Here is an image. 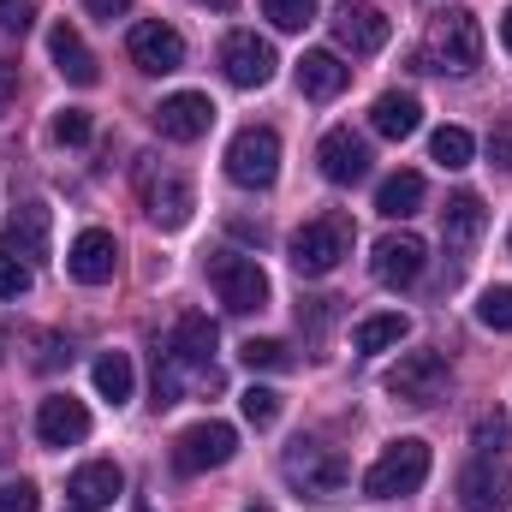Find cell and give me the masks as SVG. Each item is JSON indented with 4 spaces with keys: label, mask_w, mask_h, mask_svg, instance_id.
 <instances>
[{
    "label": "cell",
    "mask_w": 512,
    "mask_h": 512,
    "mask_svg": "<svg viewBox=\"0 0 512 512\" xmlns=\"http://www.w3.org/2000/svg\"><path fill=\"white\" fill-rule=\"evenodd\" d=\"M42 507V495H36V483H0V512H36Z\"/></svg>",
    "instance_id": "cell-37"
},
{
    "label": "cell",
    "mask_w": 512,
    "mask_h": 512,
    "mask_svg": "<svg viewBox=\"0 0 512 512\" xmlns=\"http://www.w3.org/2000/svg\"><path fill=\"white\" fill-rule=\"evenodd\" d=\"M352 221L346 215H316V221H304L298 233H292V268L304 274V280H322V274H334L346 256H352Z\"/></svg>",
    "instance_id": "cell-3"
},
{
    "label": "cell",
    "mask_w": 512,
    "mask_h": 512,
    "mask_svg": "<svg viewBox=\"0 0 512 512\" xmlns=\"http://www.w3.org/2000/svg\"><path fill=\"white\" fill-rule=\"evenodd\" d=\"M239 364L245 370H292V346L286 340H245L239 346Z\"/></svg>",
    "instance_id": "cell-31"
},
{
    "label": "cell",
    "mask_w": 512,
    "mask_h": 512,
    "mask_svg": "<svg viewBox=\"0 0 512 512\" xmlns=\"http://www.w3.org/2000/svg\"><path fill=\"white\" fill-rule=\"evenodd\" d=\"M239 453V435H233V423H191L179 441H173V471L179 477H203V471H215V465H227Z\"/></svg>",
    "instance_id": "cell-8"
},
{
    "label": "cell",
    "mask_w": 512,
    "mask_h": 512,
    "mask_svg": "<svg viewBox=\"0 0 512 512\" xmlns=\"http://www.w3.org/2000/svg\"><path fill=\"white\" fill-rule=\"evenodd\" d=\"M274 42H262L256 30H233L227 42H221V72H227V84H239V90H262L268 78H274Z\"/></svg>",
    "instance_id": "cell-12"
},
{
    "label": "cell",
    "mask_w": 512,
    "mask_h": 512,
    "mask_svg": "<svg viewBox=\"0 0 512 512\" xmlns=\"http://www.w3.org/2000/svg\"><path fill=\"white\" fill-rule=\"evenodd\" d=\"M346 84H352V66H346L340 54H328V48H310V54L298 60V90H304L310 102H334Z\"/></svg>",
    "instance_id": "cell-23"
},
{
    "label": "cell",
    "mask_w": 512,
    "mask_h": 512,
    "mask_svg": "<svg viewBox=\"0 0 512 512\" xmlns=\"http://www.w3.org/2000/svg\"><path fill=\"white\" fill-rule=\"evenodd\" d=\"M227 179L245 191H268L280 179V131L274 126H245L227 143Z\"/></svg>",
    "instance_id": "cell-7"
},
{
    "label": "cell",
    "mask_w": 512,
    "mask_h": 512,
    "mask_svg": "<svg viewBox=\"0 0 512 512\" xmlns=\"http://www.w3.org/2000/svg\"><path fill=\"white\" fill-rule=\"evenodd\" d=\"M334 36H340V48L346 54H382L387 36H393V24H387L382 6H370V0H340L334 6Z\"/></svg>",
    "instance_id": "cell-13"
},
{
    "label": "cell",
    "mask_w": 512,
    "mask_h": 512,
    "mask_svg": "<svg viewBox=\"0 0 512 512\" xmlns=\"http://www.w3.org/2000/svg\"><path fill=\"white\" fill-rule=\"evenodd\" d=\"M423 173H393V179H382V191H376V215H387V221H405V215H417L423 209Z\"/></svg>",
    "instance_id": "cell-25"
},
{
    "label": "cell",
    "mask_w": 512,
    "mask_h": 512,
    "mask_svg": "<svg viewBox=\"0 0 512 512\" xmlns=\"http://www.w3.org/2000/svg\"><path fill=\"white\" fill-rule=\"evenodd\" d=\"M423 262H429V251H423L417 233H387V239H376V251H370V274L399 292V286H417Z\"/></svg>",
    "instance_id": "cell-15"
},
{
    "label": "cell",
    "mask_w": 512,
    "mask_h": 512,
    "mask_svg": "<svg viewBox=\"0 0 512 512\" xmlns=\"http://www.w3.org/2000/svg\"><path fill=\"white\" fill-rule=\"evenodd\" d=\"M48 54H54V66H60V78H66V84H78V90H90V84L102 78L96 54L84 48V36H78L72 24H54V30H48Z\"/></svg>",
    "instance_id": "cell-22"
},
{
    "label": "cell",
    "mask_w": 512,
    "mask_h": 512,
    "mask_svg": "<svg viewBox=\"0 0 512 512\" xmlns=\"http://www.w3.org/2000/svg\"><path fill=\"white\" fill-rule=\"evenodd\" d=\"M423 477H429V441L405 435V441H393L382 459L364 471V495H376V501H399V495H417Z\"/></svg>",
    "instance_id": "cell-5"
},
{
    "label": "cell",
    "mask_w": 512,
    "mask_h": 512,
    "mask_svg": "<svg viewBox=\"0 0 512 512\" xmlns=\"http://www.w3.org/2000/svg\"><path fill=\"white\" fill-rule=\"evenodd\" d=\"M209 286H215V298L233 310V316H251L268 304V274H262V262L245 251H215L209 256Z\"/></svg>",
    "instance_id": "cell-6"
},
{
    "label": "cell",
    "mask_w": 512,
    "mask_h": 512,
    "mask_svg": "<svg viewBox=\"0 0 512 512\" xmlns=\"http://www.w3.org/2000/svg\"><path fill=\"white\" fill-rule=\"evenodd\" d=\"M30 24H36V0H0V30L24 36Z\"/></svg>",
    "instance_id": "cell-38"
},
{
    "label": "cell",
    "mask_w": 512,
    "mask_h": 512,
    "mask_svg": "<svg viewBox=\"0 0 512 512\" xmlns=\"http://www.w3.org/2000/svg\"><path fill=\"white\" fill-rule=\"evenodd\" d=\"M203 6H215V12H233V6H239V0H203Z\"/></svg>",
    "instance_id": "cell-43"
},
{
    "label": "cell",
    "mask_w": 512,
    "mask_h": 512,
    "mask_svg": "<svg viewBox=\"0 0 512 512\" xmlns=\"http://www.w3.org/2000/svg\"><path fill=\"white\" fill-rule=\"evenodd\" d=\"M483 227H489V209H483V197L477 191H459V197H447V209H441V245L453 256H465L477 239H483Z\"/></svg>",
    "instance_id": "cell-20"
},
{
    "label": "cell",
    "mask_w": 512,
    "mask_h": 512,
    "mask_svg": "<svg viewBox=\"0 0 512 512\" xmlns=\"http://www.w3.org/2000/svg\"><path fill=\"white\" fill-rule=\"evenodd\" d=\"M12 96H18V72H12V66L0 60V114L12 108Z\"/></svg>",
    "instance_id": "cell-41"
},
{
    "label": "cell",
    "mask_w": 512,
    "mask_h": 512,
    "mask_svg": "<svg viewBox=\"0 0 512 512\" xmlns=\"http://www.w3.org/2000/svg\"><path fill=\"white\" fill-rule=\"evenodd\" d=\"M477 322L495 328V334H512V286H489L477 298Z\"/></svg>",
    "instance_id": "cell-33"
},
{
    "label": "cell",
    "mask_w": 512,
    "mask_h": 512,
    "mask_svg": "<svg viewBox=\"0 0 512 512\" xmlns=\"http://www.w3.org/2000/svg\"><path fill=\"white\" fill-rule=\"evenodd\" d=\"M382 387L393 399H405V405H435L447 393V358L441 352H405L382 376Z\"/></svg>",
    "instance_id": "cell-9"
},
{
    "label": "cell",
    "mask_w": 512,
    "mask_h": 512,
    "mask_svg": "<svg viewBox=\"0 0 512 512\" xmlns=\"http://www.w3.org/2000/svg\"><path fill=\"white\" fill-rule=\"evenodd\" d=\"M262 18L274 30H304L316 18V0H262Z\"/></svg>",
    "instance_id": "cell-34"
},
{
    "label": "cell",
    "mask_w": 512,
    "mask_h": 512,
    "mask_svg": "<svg viewBox=\"0 0 512 512\" xmlns=\"http://www.w3.org/2000/svg\"><path fill=\"white\" fill-rule=\"evenodd\" d=\"M316 161H322V179H328V185H358V179L370 173V143L352 126H334L316 143Z\"/></svg>",
    "instance_id": "cell-16"
},
{
    "label": "cell",
    "mask_w": 512,
    "mask_h": 512,
    "mask_svg": "<svg viewBox=\"0 0 512 512\" xmlns=\"http://www.w3.org/2000/svg\"><path fill=\"white\" fill-rule=\"evenodd\" d=\"M471 155H477V137L465 126H441L429 137V161H441V167H471Z\"/></svg>",
    "instance_id": "cell-29"
},
{
    "label": "cell",
    "mask_w": 512,
    "mask_h": 512,
    "mask_svg": "<svg viewBox=\"0 0 512 512\" xmlns=\"http://www.w3.org/2000/svg\"><path fill=\"white\" fill-rule=\"evenodd\" d=\"M126 54H131V66H137V72L167 78V72H179V66H185V36H179L173 24H161V18H143V24H131Z\"/></svg>",
    "instance_id": "cell-11"
},
{
    "label": "cell",
    "mask_w": 512,
    "mask_h": 512,
    "mask_svg": "<svg viewBox=\"0 0 512 512\" xmlns=\"http://www.w3.org/2000/svg\"><path fill=\"white\" fill-rule=\"evenodd\" d=\"M489 161L512 173V120H495V131H489Z\"/></svg>",
    "instance_id": "cell-39"
},
{
    "label": "cell",
    "mask_w": 512,
    "mask_h": 512,
    "mask_svg": "<svg viewBox=\"0 0 512 512\" xmlns=\"http://www.w3.org/2000/svg\"><path fill=\"white\" fill-rule=\"evenodd\" d=\"M501 42H507V54H512V6H507V18H501Z\"/></svg>",
    "instance_id": "cell-42"
},
{
    "label": "cell",
    "mask_w": 512,
    "mask_h": 512,
    "mask_svg": "<svg viewBox=\"0 0 512 512\" xmlns=\"http://www.w3.org/2000/svg\"><path fill=\"white\" fill-rule=\"evenodd\" d=\"M161 352H173L185 370H197V376H215V322L209 316H179V328L167 334V346Z\"/></svg>",
    "instance_id": "cell-21"
},
{
    "label": "cell",
    "mask_w": 512,
    "mask_h": 512,
    "mask_svg": "<svg viewBox=\"0 0 512 512\" xmlns=\"http://www.w3.org/2000/svg\"><path fill=\"white\" fill-rule=\"evenodd\" d=\"M6 239L30 256V262H42V256H48V209H42V203H24V209H12V227H6Z\"/></svg>",
    "instance_id": "cell-26"
},
{
    "label": "cell",
    "mask_w": 512,
    "mask_h": 512,
    "mask_svg": "<svg viewBox=\"0 0 512 512\" xmlns=\"http://www.w3.org/2000/svg\"><path fill=\"white\" fill-rule=\"evenodd\" d=\"M90 435V411H84V399H72V393H48L42 405H36V441L42 447H78Z\"/></svg>",
    "instance_id": "cell-18"
},
{
    "label": "cell",
    "mask_w": 512,
    "mask_h": 512,
    "mask_svg": "<svg viewBox=\"0 0 512 512\" xmlns=\"http://www.w3.org/2000/svg\"><path fill=\"white\" fill-rule=\"evenodd\" d=\"M477 66H483V24H477V12H465V6L435 12L429 30H423V72L465 78Z\"/></svg>",
    "instance_id": "cell-1"
},
{
    "label": "cell",
    "mask_w": 512,
    "mask_h": 512,
    "mask_svg": "<svg viewBox=\"0 0 512 512\" xmlns=\"http://www.w3.org/2000/svg\"><path fill=\"white\" fill-rule=\"evenodd\" d=\"M149 120H155V131L167 143H197V137H209V126H215V102L197 96V90H179V96H161V108Z\"/></svg>",
    "instance_id": "cell-14"
},
{
    "label": "cell",
    "mask_w": 512,
    "mask_h": 512,
    "mask_svg": "<svg viewBox=\"0 0 512 512\" xmlns=\"http://www.w3.org/2000/svg\"><path fill=\"white\" fill-rule=\"evenodd\" d=\"M120 489H126V477H120V465H108V459H96V465H84V471H72V483H66V495H72V507L66 512H108L120 501Z\"/></svg>",
    "instance_id": "cell-19"
},
{
    "label": "cell",
    "mask_w": 512,
    "mask_h": 512,
    "mask_svg": "<svg viewBox=\"0 0 512 512\" xmlns=\"http://www.w3.org/2000/svg\"><path fill=\"white\" fill-rule=\"evenodd\" d=\"M370 126L382 131V137H393V143H405L411 131L423 126V102L411 90H387V96H376V108H370Z\"/></svg>",
    "instance_id": "cell-24"
},
{
    "label": "cell",
    "mask_w": 512,
    "mask_h": 512,
    "mask_svg": "<svg viewBox=\"0 0 512 512\" xmlns=\"http://www.w3.org/2000/svg\"><path fill=\"white\" fill-rule=\"evenodd\" d=\"M137 197H143L149 221H155V227H167V233H179V227L191 221V209H197L191 179H185V173H173V167H161L155 155H137Z\"/></svg>",
    "instance_id": "cell-4"
},
{
    "label": "cell",
    "mask_w": 512,
    "mask_h": 512,
    "mask_svg": "<svg viewBox=\"0 0 512 512\" xmlns=\"http://www.w3.org/2000/svg\"><path fill=\"white\" fill-rule=\"evenodd\" d=\"M459 512H512V471L495 453H477L459 471Z\"/></svg>",
    "instance_id": "cell-10"
},
{
    "label": "cell",
    "mask_w": 512,
    "mask_h": 512,
    "mask_svg": "<svg viewBox=\"0 0 512 512\" xmlns=\"http://www.w3.org/2000/svg\"><path fill=\"white\" fill-rule=\"evenodd\" d=\"M245 512H274V507H245Z\"/></svg>",
    "instance_id": "cell-44"
},
{
    "label": "cell",
    "mask_w": 512,
    "mask_h": 512,
    "mask_svg": "<svg viewBox=\"0 0 512 512\" xmlns=\"http://www.w3.org/2000/svg\"><path fill=\"white\" fill-rule=\"evenodd\" d=\"M239 411H245L251 429H274V417H280V393H274V387H245V393H239Z\"/></svg>",
    "instance_id": "cell-32"
},
{
    "label": "cell",
    "mask_w": 512,
    "mask_h": 512,
    "mask_svg": "<svg viewBox=\"0 0 512 512\" xmlns=\"http://www.w3.org/2000/svg\"><path fill=\"white\" fill-rule=\"evenodd\" d=\"M114 268H120V245H114V233L84 227V233L72 239V251H66V274H72L78 286H108Z\"/></svg>",
    "instance_id": "cell-17"
},
{
    "label": "cell",
    "mask_w": 512,
    "mask_h": 512,
    "mask_svg": "<svg viewBox=\"0 0 512 512\" xmlns=\"http://www.w3.org/2000/svg\"><path fill=\"white\" fill-rule=\"evenodd\" d=\"M507 411H483V417H477V435H471V441H477V453H501V441H507Z\"/></svg>",
    "instance_id": "cell-35"
},
{
    "label": "cell",
    "mask_w": 512,
    "mask_h": 512,
    "mask_svg": "<svg viewBox=\"0 0 512 512\" xmlns=\"http://www.w3.org/2000/svg\"><path fill=\"white\" fill-rule=\"evenodd\" d=\"M30 280H36V262L18 251L6 233H0V298H24V292H30Z\"/></svg>",
    "instance_id": "cell-28"
},
{
    "label": "cell",
    "mask_w": 512,
    "mask_h": 512,
    "mask_svg": "<svg viewBox=\"0 0 512 512\" xmlns=\"http://www.w3.org/2000/svg\"><path fill=\"white\" fill-rule=\"evenodd\" d=\"M54 143H90V114H84V108L54 114Z\"/></svg>",
    "instance_id": "cell-36"
},
{
    "label": "cell",
    "mask_w": 512,
    "mask_h": 512,
    "mask_svg": "<svg viewBox=\"0 0 512 512\" xmlns=\"http://www.w3.org/2000/svg\"><path fill=\"white\" fill-rule=\"evenodd\" d=\"M137 512H149V507H137Z\"/></svg>",
    "instance_id": "cell-45"
},
{
    "label": "cell",
    "mask_w": 512,
    "mask_h": 512,
    "mask_svg": "<svg viewBox=\"0 0 512 512\" xmlns=\"http://www.w3.org/2000/svg\"><path fill=\"white\" fill-rule=\"evenodd\" d=\"M84 6H90L102 24H114V18H126V12H131V0H84Z\"/></svg>",
    "instance_id": "cell-40"
},
{
    "label": "cell",
    "mask_w": 512,
    "mask_h": 512,
    "mask_svg": "<svg viewBox=\"0 0 512 512\" xmlns=\"http://www.w3.org/2000/svg\"><path fill=\"white\" fill-rule=\"evenodd\" d=\"M280 477H286L304 501H334V495L346 489V459H340V447H328V441H292V447L280 453Z\"/></svg>",
    "instance_id": "cell-2"
},
{
    "label": "cell",
    "mask_w": 512,
    "mask_h": 512,
    "mask_svg": "<svg viewBox=\"0 0 512 512\" xmlns=\"http://www.w3.org/2000/svg\"><path fill=\"white\" fill-rule=\"evenodd\" d=\"M96 393L114 399V405L131 399V358L126 352H102V358H96Z\"/></svg>",
    "instance_id": "cell-30"
},
{
    "label": "cell",
    "mask_w": 512,
    "mask_h": 512,
    "mask_svg": "<svg viewBox=\"0 0 512 512\" xmlns=\"http://www.w3.org/2000/svg\"><path fill=\"white\" fill-rule=\"evenodd\" d=\"M411 334V322L399 316V310H387V316H364L358 328H352V346L358 352H387V346H399Z\"/></svg>",
    "instance_id": "cell-27"
}]
</instances>
